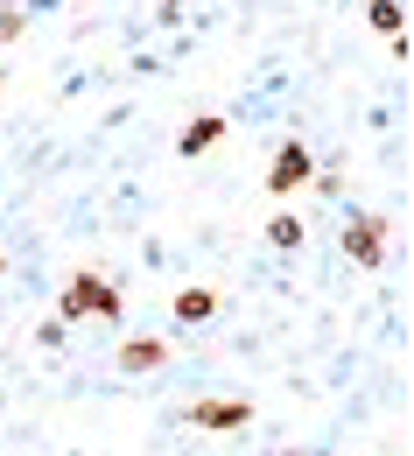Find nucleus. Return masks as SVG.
I'll return each mask as SVG.
<instances>
[{"instance_id": "10", "label": "nucleus", "mask_w": 414, "mask_h": 456, "mask_svg": "<svg viewBox=\"0 0 414 456\" xmlns=\"http://www.w3.org/2000/svg\"><path fill=\"white\" fill-rule=\"evenodd\" d=\"M28 28V7H0V43H14Z\"/></svg>"}, {"instance_id": "4", "label": "nucleus", "mask_w": 414, "mask_h": 456, "mask_svg": "<svg viewBox=\"0 0 414 456\" xmlns=\"http://www.w3.org/2000/svg\"><path fill=\"white\" fill-rule=\"evenodd\" d=\"M183 421H190V428H204V436H239V428L253 421V400H190V407H183Z\"/></svg>"}, {"instance_id": "7", "label": "nucleus", "mask_w": 414, "mask_h": 456, "mask_svg": "<svg viewBox=\"0 0 414 456\" xmlns=\"http://www.w3.org/2000/svg\"><path fill=\"white\" fill-rule=\"evenodd\" d=\"M218 316V288H176V323H211Z\"/></svg>"}, {"instance_id": "8", "label": "nucleus", "mask_w": 414, "mask_h": 456, "mask_svg": "<svg viewBox=\"0 0 414 456\" xmlns=\"http://www.w3.org/2000/svg\"><path fill=\"white\" fill-rule=\"evenodd\" d=\"M302 239H309V225H302L296 211H274V218H267V246H274V253H296Z\"/></svg>"}, {"instance_id": "9", "label": "nucleus", "mask_w": 414, "mask_h": 456, "mask_svg": "<svg viewBox=\"0 0 414 456\" xmlns=\"http://www.w3.org/2000/svg\"><path fill=\"white\" fill-rule=\"evenodd\" d=\"M365 21H372L379 36H401V28H408V7H401V0H365Z\"/></svg>"}, {"instance_id": "3", "label": "nucleus", "mask_w": 414, "mask_h": 456, "mask_svg": "<svg viewBox=\"0 0 414 456\" xmlns=\"http://www.w3.org/2000/svg\"><path fill=\"white\" fill-rule=\"evenodd\" d=\"M309 175H316V155L302 141H281L267 162V197H296V190H309Z\"/></svg>"}, {"instance_id": "1", "label": "nucleus", "mask_w": 414, "mask_h": 456, "mask_svg": "<svg viewBox=\"0 0 414 456\" xmlns=\"http://www.w3.org/2000/svg\"><path fill=\"white\" fill-rule=\"evenodd\" d=\"M57 316H63V323H85V316H99V323H119V316H126V302H119V288L106 281V274H92V267H85V274H70V281H63Z\"/></svg>"}, {"instance_id": "13", "label": "nucleus", "mask_w": 414, "mask_h": 456, "mask_svg": "<svg viewBox=\"0 0 414 456\" xmlns=\"http://www.w3.org/2000/svg\"><path fill=\"white\" fill-rule=\"evenodd\" d=\"M0 7H14V0H0Z\"/></svg>"}, {"instance_id": "5", "label": "nucleus", "mask_w": 414, "mask_h": 456, "mask_svg": "<svg viewBox=\"0 0 414 456\" xmlns=\"http://www.w3.org/2000/svg\"><path fill=\"white\" fill-rule=\"evenodd\" d=\"M113 365L126 372V379H141V372H162V365H169V344H162V338H141V330H134V338H119Z\"/></svg>"}, {"instance_id": "12", "label": "nucleus", "mask_w": 414, "mask_h": 456, "mask_svg": "<svg viewBox=\"0 0 414 456\" xmlns=\"http://www.w3.org/2000/svg\"><path fill=\"white\" fill-rule=\"evenodd\" d=\"M274 456H302V450H274Z\"/></svg>"}, {"instance_id": "11", "label": "nucleus", "mask_w": 414, "mask_h": 456, "mask_svg": "<svg viewBox=\"0 0 414 456\" xmlns=\"http://www.w3.org/2000/svg\"><path fill=\"white\" fill-rule=\"evenodd\" d=\"M63 330H70V323H63V316H50V323L36 330V344H43V351H57V344H63Z\"/></svg>"}, {"instance_id": "2", "label": "nucleus", "mask_w": 414, "mask_h": 456, "mask_svg": "<svg viewBox=\"0 0 414 456\" xmlns=\"http://www.w3.org/2000/svg\"><path fill=\"white\" fill-rule=\"evenodd\" d=\"M386 246H394V225L379 211H345V253H352L358 267H379Z\"/></svg>"}, {"instance_id": "6", "label": "nucleus", "mask_w": 414, "mask_h": 456, "mask_svg": "<svg viewBox=\"0 0 414 456\" xmlns=\"http://www.w3.org/2000/svg\"><path fill=\"white\" fill-rule=\"evenodd\" d=\"M218 141H225V119H218V113H197L176 134V155H183V162H197V155H204V148H218Z\"/></svg>"}]
</instances>
